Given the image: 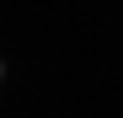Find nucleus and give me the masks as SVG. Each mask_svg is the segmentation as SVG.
<instances>
[{"mask_svg": "<svg viewBox=\"0 0 123 118\" xmlns=\"http://www.w3.org/2000/svg\"><path fill=\"white\" fill-rule=\"evenodd\" d=\"M0 75H6V65H0Z\"/></svg>", "mask_w": 123, "mask_h": 118, "instance_id": "f257e3e1", "label": "nucleus"}]
</instances>
